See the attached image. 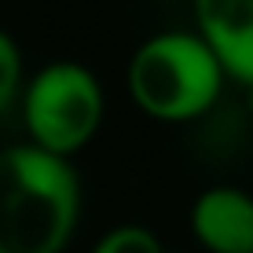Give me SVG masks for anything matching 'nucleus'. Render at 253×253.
I'll use <instances>...</instances> for the list:
<instances>
[{
  "label": "nucleus",
  "instance_id": "nucleus-4",
  "mask_svg": "<svg viewBox=\"0 0 253 253\" xmlns=\"http://www.w3.org/2000/svg\"><path fill=\"white\" fill-rule=\"evenodd\" d=\"M191 231L209 253H253V195L209 187L195 198Z\"/></svg>",
  "mask_w": 253,
  "mask_h": 253
},
{
  "label": "nucleus",
  "instance_id": "nucleus-2",
  "mask_svg": "<svg viewBox=\"0 0 253 253\" xmlns=\"http://www.w3.org/2000/svg\"><path fill=\"white\" fill-rule=\"evenodd\" d=\"M224 63L202 33H158L136 48L128 63V92L147 118L191 121L216 103Z\"/></svg>",
  "mask_w": 253,
  "mask_h": 253
},
{
  "label": "nucleus",
  "instance_id": "nucleus-1",
  "mask_svg": "<svg viewBox=\"0 0 253 253\" xmlns=\"http://www.w3.org/2000/svg\"><path fill=\"white\" fill-rule=\"evenodd\" d=\"M81 216L70 158L19 143L0 151V253H63Z\"/></svg>",
  "mask_w": 253,
  "mask_h": 253
},
{
  "label": "nucleus",
  "instance_id": "nucleus-6",
  "mask_svg": "<svg viewBox=\"0 0 253 253\" xmlns=\"http://www.w3.org/2000/svg\"><path fill=\"white\" fill-rule=\"evenodd\" d=\"M92 253H165V250L154 239V231L139 228V224H121V228L103 235Z\"/></svg>",
  "mask_w": 253,
  "mask_h": 253
},
{
  "label": "nucleus",
  "instance_id": "nucleus-5",
  "mask_svg": "<svg viewBox=\"0 0 253 253\" xmlns=\"http://www.w3.org/2000/svg\"><path fill=\"white\" fill-rule=\"evenodd\" d=\"M195 15L228 77L253 88V0H195Z\"/></svg>",
  "mask_w": 253,
  "mask_h": 253
},
{
  "label": "nucleus",
  "instance_id": "nucleus-3",
  "mask_svg": "<svg viewBox=\"0 0 253 253\" xmlns=\"http://www.w3.org/2000/svg\"><path fill=\"white\" fill-rule=\"evenodd\" d=\"M26 132L51 154H77L103 125V88L81 63H51L22 92Z\"/></svg>",
  "mask_w": 253,
  "mask_h": 253
},
{
  "label": "nucleus",
  "instance_id": "nucleus-7",
  "mask_svg": "<svg viewBox=\"0 0 253 253\" xmlns=\"http://www.w3.org/2000/svg\"><path fill=\"white\" fill-rule=\"evenodd\" d=\"M22 92V51L11 33L0 30V110H7Z\"/></svg>",
  "mask_w": 253,
  "mask_h": 253
}]
</instances>
